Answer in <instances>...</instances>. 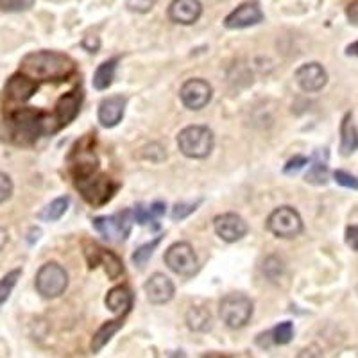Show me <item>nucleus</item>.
<instances>
[{"instance_id":"18","label":"nucleus","mask_w":358,"mask_h":358,"mask_svg":"<svg viewBox=\"0 0 358 358\" xmlns=\"http://www.w3.org/2000/svg\"><path fill=\"white\" fill-rule=\"evenodd\" d=\"M126 97L122 95H111L104 99L99 106V122L104 127H115L124 118L126 113Z\"/></svg>"},{"instance_id":"24","label":"nucleus","mask_w":358,"mask_h":358,"mask_svg":"<svg viewBox=\"0 0 358 358\" xmlns=\"http://www.w3.org/2000/svg\"><path fill=\"white\" fill-rule=\"evenodd\" d=\"M118 59H108V62L101 63L99 69L94 73V88L95 90H108L115 79V70H117Z\"/></svg>"},{"instance_id":"37","label":"nucleus","mask_w":358,"mask_h":358,"mask_svg":"<svg viewBox=\"0 0 358 358\" xmlns=\"http://www.w3.org/2000/svg\"><path fill=\"white\" fill-rule=\"evenodd\" d=\"M296 358H324V355H322L321 348L315 346V344H312V346L305 348V350L299 351V355H297Z\"/></svg>"},{"instance_id":"35","label":"nucleus","mask_w":358,"mask_h":358,"mask_svg":"<svg viewBox=\"0 0 358 358\" xmlns=\"http://www.w3.org/2000/svg\"><path fill=\"white\" fill-rule=\"evenodd\" d=\"M13 196V181L8 174L0 172V204L11 199Z\"/></svg>"},{"instance_id":"6","label":"nucleus","mask_w":358,"mask_h":358,"mask_svg":"<svg viewBox=\"0 0 358 358\" xmlns=\"http://www.w3.org/2000/svg\"><path fill=\"white\" fill-rule=\"evenodd\" d=\"M76 187L79 188L83 197L94 206H101V204L108 203L113 197L115 190H117V185L111 183L110 178L99 174V172L88 174L85 178H78L76 179Z\"/></svg>"},{"instance_id":"21","label":"nucleus","mask_w":358,"mask_h":358,"mask_svg":"<svg viewBox=\"0 0 358 358\" xmlns=\"http://www.w3.org/2000/svg\"><path fill=\"white\" fill-rule=\"evenodd\" d=\"M131 305H133V294L127 287L120 285L115 287L108 292L106 296V306L117 315H124V313L129 312Z\"/></svg>"},{"instance_id":"1","label":"nucleus","mask_w":358,"mask_h":358,"mask_svg":"<svg viewBox=\"0 0 358 358\" xmlns=\"http://www.w3.org/2000/svg\"><path fill=\"white\" fill-rule=\"evenodd\" d=\"M76 70V65L69 56L54 50H38L22 59V72L33 79L41 81H62Z\"/></svg>"},{"instance_id":"7","label":"nucleus","mask_w":358,"mask_h":358,"mask_svg":"<svg viewBox=\"0 0 358 358\" xmlns=\"http://www.w3.org/2000/svg\"><path fill=\"white\" fill-rule=\"evenodd\" d=\"M267 229L278 238H296L303 231V219L292 206H280L268 215Z\"/></svg>"},{"instance_id":"29","label":"nucleus","mask_w":358,"mask_h":358,"mask_svg":"<svg viewBox=\"0 0 358 358\" xmlns=\"http://www.w3.org/2000/svg\"><path fill=\"white\" fill-rule=\"evenodd\" d=\"M159 241H162V236H156L155 241L149 242V244L140 245V248L133 252V262H134V264L138 265V267H143V265H145L147 262H149V258L152 257V252H155V249L158 248Z\"/></svg>"},{"instance_id":"40","label":"nucleus","mask_w":358,"mask_h":358,"mask_svg":"<svg viewBox=\"0 0 358 358\" xmlns=\"http://www.w3.org/2000/svg\"><path fill=\"white\" fill-rule=\"evenodd\" d=\"M346 15H348V20H350L351 24L358 25V0H353V2L348 4Z\"/></svg>"},{"instance_id":"30","label":"nucleus","mask_w":358,"mask_h":358,"mask_svg":"<svg viewBox=\"0 0 358 358\" xmlns=\"http://www.w3.org/2000/svg\"><path fill=\"white\" fill-rule=\"evenodd\" d=\"M285 273V265L278 257H268L267 260L264 262V274L271 281L280 280L281 274Z\"/></svg>"},{"instance_id":"8","label":"nucleus","mask_w":358,"mask_h":358,"mask_svg":"<svg viewBox=\"0 0 358 358\" xmlns=\"http://www.w3.org/2000/svg\"><path fill=\"white\" fill-rule=\"evenodd\" d=\"M134 224V210H124L117 215L95 217L94 228L111 242L126 241Z\"/></svg>"},{"instance_id":"22","label":"nucleus","mask_w":358,"mask_h":358,"mask_svg":"<svg viewBox=\"0 0 358 358\" xmlns=\"http://www.w3.org/2000/svg\"><path fill=\"white\" fill-rule=\"evenodd\" d=\"M294 337V324L290 321L280 322L276 328H273L267 334H262L258 338H265V342H260V346H267V341H271V344H278V346H283V344H289Z\"/></svg>"},{"instance_id":"17","label":"nucleus","mask_w":358,"mask_h":358,"mask_svg":"<svg viewBox=\"0 0 358 358\" xmlns=\"http://www.w3.org/2000/svg\"><path fill=\"white\" fill-rule=\"evenodd\" d=\"M38 83L36 79L29 78L24 72L15 73L8 83H6V95L13 102H25L36 94Z\"/></svg>"},{"instance_id":"11","label":"nucleus","mask_w":358,"mask_h":358,"mask_svg":"<svg viewBox=\"0 0 358 358\" xmlns=\"http://www.w3.org/2000/svg\"><path fill=\"white\" fill-rule=\"evenodd\" d=\"M213 229L224 242H238L248 235V222L236 213H222L213 220Z\"/></svg>"},{"instance_id":"12","label":"nucleus","mask_w":358,"mask_h":358,"mask_svg":"<svg viewBox=\"0 0 358 358\" xmlns=\"http://www.w3.org/2000/svg\"><path fill=\"white\" fill-rule=\"evenodd\" d=\"M85 257H86V262H88L90 268H95L101 264L104 265L108 276H110L111 280H117L120 274H124L122 262L118 260L113 252L99 248L97 244H85Z\"/></svg>"},{"instance_id":"2","label":"nucleus","mask_w":358,"mask_h":358,"mask_svg":"<svg viewBox=\"0 0 358 358\" xmlns=\"http://www.w3.org/2000/svg\"><path fill=\"white\" fill-rule=\"evenodd\" d=\"M49 118L45 117L43 113L34 110H24L17 111L11 117V127H13V138L17 140L18 143H31L43 133L54 131L52 127L47 126Z\"/></svg>"},{"instance_id":"5","label":"nucleus","mask_w":358,"mask_h":358,"mask_svg":"<svg viewBox=\"0 0 358 358\" xmlns=\"http://www.w3.org/2000/svg\"><path fill=\"white\" fill-rule=\"evenodd\" d=\"M38 294H41L47 299H54L65 294L66 287H69V274L65 268L56 262H49V264L41 265L40 271L36 273V280H34Z\"/></svg>"},{"instance_id":"15","label":"nucleus","mask_w":358,"mask_h":358,"mask_svg":"<svg viewBox=\"0 0 358 358\" xmlns=\"http://www.w3.org/2000/svg\"><path fill=\"white\" fill-rule=\"evenodd\" d=\"M143 290H145L149 303H152V305H165V303H169L174 297L176 287L171 278L162 273H156L145 281Z\"/></svg>"},{"instance_id":"41","label":"nucleus","mask_w":358,"mask_h":358,"mask_svg":"<svg viewBox=\"0 0 358 358\" xmlns=\"http://www.w3.org/2000/svg\"><path fill=\"white\" fill-rule=\"evenodd\" d=\"M346 52L350 54V56H357V57H358V41H355V43H351L350 47H348Z\"/></svg>"},{"instance_id":"4","label":"nucleus","mask_w":358,"mask_h":358,"mask_svg":"<svg viewBox=\"0 0 358 358\" xmlns=\"http://www.w3.org/2000/svg\"><path fill=\"white\" fill-rule=\"evenodd\" d=\"M219 315L231 330L244 328L252 317V301L244 294H228L220 299Z\"/></svg>"},{"instance_id":"13","label":"nucleus","mask_w":358,"mask_h":358,"mask_svg":"<svg viewBox=\"0 0 358 358\" xmlns=\"http://www.w3.org/2000/svg\"><path fill=\"white\" fill-rule=\"evenodd\" d=\"M296 83L306 94H315L326 86L328 73H326L324 66L319 63H305L296 70Z\"/></svg>"},{"instance_id":"14","label":"nucleus","mask_w":358,"mask_h":358,"mask_svg":"<svg viewBox=\"0 0 358 358\" xmlns=\"http://www.w3.org/2000/svg\"><path fill=\"white\" fill-rule=\"evenodd\" d=\"M264 20V13L258 2H244L235 11H231L224 20L228 29H245L260 24Z\"/></svg>"},{"instance_id":"31","label":"nucleus","mask_w":358,"mask_h":358,"mask_svg":"<svg viewBox=\"0 0 358 358\" xmlns=\"http://www.w3.org/2000/svg\"><path fill=\"white\" fill-rule=\"evenodd\" d=\"M36 0H0V9L6 13H22L33 8Z\"/></svg>"},{"instance_id":"23","label":"nucleus","mask_w":358,"mask_h":358,"mask_svg":"<svg viewBox=\"0 0 358 358\" xmlns=\"http://www.w3.org/2000/svg\"><path fill=\"white\" fill-rule=\"evenodd\" d=\"M187 324L192 331H208L212 328V313L203 306H192L187 312Z\"/></svg>"},{"instance_id":"33","label":"nucleus","mask_w":358,"mask_h":358,"mask_svg":"<svg viewBox=\"0 0 358 358\" xmlns=\"http://www.w3.org/2000/svg\"><path fill=\"white\" fill-rule=\"evenodd\" d=\"M334 179L337 181L341 187L344 188H351V190H358V178L357 176L350 174L346 171H337L334 174Z\"/></svg>"},{"instance_id":"38","label":"nucleus","mask_w":358,"mask_h":358,"mask_svg":"<svg viewBox=\"0 0 358 358\" xmlns=\"http://www.w3.org/2000/svg\"><path fill=\"white\" fill-rule=\"evenodd\" d=\"M346 244L358 252V226H350L346 229Z\"/></svg>"},{"instance_id":"25","label":"nucleus","mask_w":358,"mask_h":358,"mask_svg":"<svg viewBox=\"0 0 358 358\" xmlns=\"http://www.w3.org/2000/svg\"><path fill=\"white\" fill-rule=\"evenodd\" d=\"M124 322L120 321V319H115V321H108L106 324L102 326L101 330L97 331V334L94 335V338H92V351L94 353H99V351L102 350V348L106 346L108 342L111 341V337H113L115 334H117L120 328H122Z\"/></svg>"},{"instance_id":"42","label":"nucleus","mask_w":358,"mask_h":358,"mask_svg":"<svg viewBox=\"0 0 358 358\" xmlns=\"http://www.w3.org/2000/svg\"><path fill=\"white\" fill-rule=\"evenodd\" d=\"M171 358H185V355L181 353V351H178V353H174V355H172Z\"/></svg>"},{"instance_id":"28","label":"nucleus","mask_w":358,"mask_h":358,"mask_svg":"<svg viewBox=\"0 0 358 358\" xmlns=\"http://www.w3.org/2000/svg\"><path fill=\"white\" fill-rule=\"evenodd\" d=\"M20 274H22L20 268H15V271L8 273L2 280H0V305H4V303L8 301V297L11 296L13 289H15V285H17Z\"/></svg>"},{"instance_id":"26","label":"nucleus","mask_w":358,"mask_h":358,"mask_svg":"<svg viewBox=\"0 0 358 358\" xmlns=\"http://www.w3.org/2000/svg\"><path fill=\"white\" fill-rule=\"evenodd\" d=\"M70 199L69 197H57L52 203L47 204V206L38 213V219L45 220V222H54V220H59L65 215L66 208H69Z\"/></svg>"},{"instance_id":"10","label":"nucleus","mask_w":358,"mask_h":358,"mask_svg":"<svg viewBox=\"0 0 358 358\" xmlns=\"http://www.w3.org/2000/svg\"><path fill=\"white\" fill-rule=\"evenodd\" d=\"M213 88L212 85L204 79H188L181 90H179V97L181 102L185 104V108L188 110H203L204 106H208V102L212 101Z\"/></svg>"},{"instance_id":"34","label":"nucleus","mask_w":358,"mask_h":358,"mask_svg":"<svg viewBox=\"0 0 358 358\" xmlns=\"http://www.w3.org/2000/svg\"><path fill=\"white\" fill-rule=\"evenodd\" d=\"M126 6L133 13H149L156 6V0H126Z\"/></svg>"},{"instance_id":"16","label":"nucleus","mask_w":358,"mask_h":358,"mask_svg":"<svg viewBox=\"0 0 358 358\" xmlns=\"http://www.w3.org/2000/svg\"><path fill=\"white\" fill-rule=\"evenodd\" d=\"M203 15V6L199 0H172L169 6V18L174 24L192 25Z\"/></svg>"},{"instance_id":"27","label":"nucleus","mask_w":358,"mask_h":358,"mask_svg":"<svg viewBox=\"0 0 358 358\" xmlns=\"http://www.w3.org/2000/svg\"><path fill=\"white\" fill-rule=\"evenodd\" d=\"M306 183L312 185H326L328 181V165H326V159H321V151L315 155V159L310 165V171L306 172Z\"/></svg>"},{"instance_id":"32","label":"nucleus","mask_w":358,"mask_h":358,"mask_svg":"<svg viewBox=\"0 0 358 358\" xmlns=\"http://www.w3.org/2000/svg\"><path fill=\"white\" fill-rule=\"evenodd\" d=\"M201 201H197V203H178L174 208H172V219L174 220H181L185 219V217H188L190 213H194L197 210V206H199Z\"/></svg>"},{"instance_id":"19","label":"nucleus","mask_w":358,"mask_h":358,"mask_svg":"<svg viewBox=\"0 0 358 358\" xmlns=\"http://www.w3.org/2000/svg\"><path fill=\"white\" fill-rule=\"evenodd\" d=\"M81 92H72V94H66L59 99L56 106V122L57 127L66 126L78 117L79 108H81Z\"/></svg>"},{"instance_id":"3","label":"nucleus","mask_w":358,"mask_h":358,"mask_svg":"<svg viewBox=\"0 0 358 358\" xmlns=\"http://www.w3.org/2000/svg\"><path fill=\"white\" fill-rule=\"evenodd\" d=\"M215 138L204 126H188L178 134V147L187 158L203 159L213 151Z\"/></svg>"},{"instance_id":"36","label":"nucleus","mask_w":358,"mask_h":358,"mask_svg":"<svg viewBox=\"0 0 358 358\" xmlns=\"http://www.w3.org/2000/svg\"><path fill=\"white\" fill-rule=\"evenodd\" d=\"M308 158L305 156H294L289 163L285 165V174H296V172L301 171L305 165H308Z\"/></svg>"},{"instance_id":"39","label":"nucleus","mask_w":358,"mask_h":358,"mask_svg":"<svg viewBox=\"0 0 358 358\" xmlns=\"http://www.w3.org/2000/svg\"><path fill=\"white\" fill-rule=\"evenodd\" d=\"M83 47H85L88 52H97L99 47H101V40H99V36H85L83 38Z\"/></svg>"},{"instance_id":"9","label":"nucleus","mask_w":358,"mask_h":358,"mask_svg":"<svg viewBox=\"0 0 358 358\" xmlns=\"http://www.w3.org/2000/svg\"><path fill=\"white\" fill-rule=\"evenodd\" d=\"M165 264L179 276H194L199 268L197 255L188 242H176L165 252Z\"/></svg>"},{"instance_id":"20","label":"nucleus","mask_w":358,"mask_h":358,"mask_svg":"<svg viewBox=\"0 0 358 358\" xmlns=\"http://www.w3.org/2000/svg\"><path fill=\"white\" fill-rule=\"evenodd\" d=\"M358 149V129L353 115L348 113L341 126V155L350 156Z\"/></svg>"}]
</instances>
